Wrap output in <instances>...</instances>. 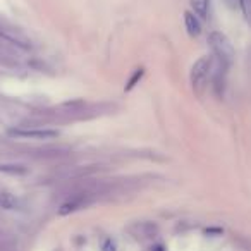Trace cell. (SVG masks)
Wrapping results in <instances>:
<instances>
[{
	"label": "cell",
	"mask_w": 251,
	"mask_h": 251,
	"mask_svg": "<svg viewBox=\"0 0 251 251\" xmlns=\"http://www.w3.org/2000/svg\"><path fill=\"white\" fill-rule=\"evenodd\" d=\"M239 5H241V11H243L244 19L251 26V0H239Z\"/></svg>",
	"instance_id": "cell-10"
},
{
	"label": "cell",
	"mask_w": 251,
	"mask_h": 251,
	"mask_svg": "<svg viewBox=\"0 0 251 251\" xmlns=\"http://www.w3.org/2000/svg\"><path fill=\"white\" fill-rule=\"evenodd\" d=\"M143 76H145V69H143V67H140V69L134 71V74H133V76H131V79L127 81V86H126V90H127V91L133 90V88L136 86L138 83H140L141 77H143Z\"/></svg>",
	"instance_id": "cell-9"
},
{
	"label": "cell",
	"mask_w": 251,
	"mask_h": 251,
	"mask_svg": "<svg viewBox=\"0 0 251 251\" xmlns=\"http://www.w3.org/2000/svg\"><path fill=\"white\" fill-rule=\"evenodd\" d=\"M101 251H117V244H115L114 239L107 237V239L101 241Z\"/></svg>",
	"instance_id": "cell-11"
},
{
	"label": "cell",
	"mask_w": 251,
	"mask_h": 251,
	"mask_svg": "<svg viewBox=\"0 0 251 251\" xmlns=\"http://www.w3.org/2000/svg\"><path fill=\"white\" fill-rule=\"evenodd\" d=\"M210 74H212V59L210 57H201V59H198L193 64L191 73H189V79H191V86L196 93H201L203 91Z\"/></svg>",
	"instance_id": "cell-2"
},
{
	"label": "cell",
	"mask_w": 251,
	"mask_h": 251,
	"mask_svg": "<svg viewBox=\"0 0 251 251\" xmlns=\"http://www.w3.org/2000/svg\"><path fill=\"white\" fill-rule=\"evenodd\" d=\"M0 206L4 210H14L18 206V200L7 191H2L0 193Z\"/></svg>",
	"instance_id": "cell-8"
},
{
	"label": "cell",
	"mask_w": 251,
	"mask_h": 251,
	"mask_svg": "<svg viewBox=\"0 0 251 251\" xmlns=\"http://www.w3.org/2000/svg\"><path fill=\"white\" fill-rule=\"evenodd\" d=\"M189 4H191V9L196 16H200V18H203V19L208 18L210 0H189Z\"/></svg>",
	"instance_id": "cell-6"
},
{
	"label": "cell",
	"mask_w": 251,
	"mask_h": 251,
	"mask_svg": "<svg viewBox=\"0 0 251 251\" xmlns=\"http://www.w3.org/2000/svg\"><path fill=\"white\" fill-rule=\"evenodd\" d=\"M93 200V193L91 191H79L76 195H71L62 205L59 206V215H69V213L81 210L84 206H88Z\"/></svg>",
	"instance_id": "cell-4"
},
{
	"label": "cell",
	"mask_w": 251,
	"mask_h": 251,
	"mask_svg": "<svg viewBox=\"0 0 251 251\" xmlns=\"http://www.w3.org/2000/svg\"><path fill=\"white\" fill-rule=\"evenodd\" d=\"M184 26L188 35L193 36V38H196L201 33V23H200V19L193 12H184Z\"/></svg>",
	"instance_id": "cell-5"
},
{
	"label": "cell",
	"mask_w": 251,
	"mask_h": 251,
	"mask_svg": "<svg viewBox=\"0 0 251 251\" xmlns=\"http://www.w3.org/2000/svg\"><path fill=\"white\" fill-rule=\"evenodd\" d=\"M208 45L212 49L213 55L224 62L226 66H230L234 62V47L230 43V40L227 38L224 33L212 31L208 35Z\"/></svg>",
	"instance_id": "cell-1"
},
{
	"label": "cell",
	"mask_w": 251,
	"mask_h": 251,
	"mask_svg": "<svg viewBox=\"0 0 251 251\" xmlns=\"http://www.w3.org/2000/svg\"><path fill=\"white\" fill-rule=\"evenodd\" d=\"M59 131L49 129V127H14L9 131V136L18 138V140H55L59 138Z\"/></svg>",
	"instance_id": "cell-3"
},
{
	"label": "cell",
	"mask_w": 251,
	"mask_h": 251,
	"mask_svg": "<svg viewBox=\"0 0 251 251\" xmlns=\"http://www.w3.org/2000/svg\"><path fill=\"white\" fill-rule=\"evenodd\" d=\"M0 172L11 176H25L28 174V167L23 164H0Z\"/></svg>",
	"instance_id": "cell-7"
}]
</instances>
